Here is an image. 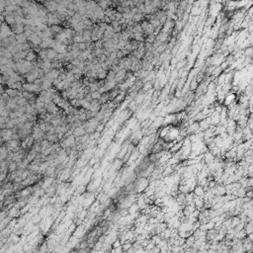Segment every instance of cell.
I'll return each mask as SVG.
<instances>
[{
	"label": "cell",
	"instance_id": "obj_1",
	"mask_svg": "<svg viewBox=\"0 0 253 253\" xmlns=\"http://www.w3.org/2000/svg\"><path fill=\"white\" fill-rule=\"evenodd\" d=\"M0 55H1V57H5V58H8V59H13V55L6 48H1Z\"/></svg>",
	"mask_w": 253,
	"mask_h": 253
},
{
	"label": "cell",
	"instance_id": "obj_2",
	"mask_svg": "<svg viewBox=\"0 0 253 253\" xmlns=\"http://www.w3.org/2000/svg\"><path fill=\"white\" fill-rule=\"evenodd\" d=\"M16 41H17L19 44H21V45H26V44H28V38H27V36L24 34H20V35H16Z\"/></svg>",
	"mask_w": 253,
	"mask_h": 253
},
{
	"label": "cell",
	"instance_id": "obj_3",
	"mask_svg": "<svg viewBox=\"0 0 253 253\" xmlns=\"http://www.w3.org/2000/svg\"><path fill=\"white\" fill-rule=\"evenodd\" d=\"M57 56H58V53H57V52H56L53 49H50V50H48V58H49V60H50V62L56 60Z\"/></svg>",
	"mask_w": 253,
	"mask_h": 253
},
{
	"label": "cell",
	"instance_id": "obj_4",
	"mask_svg": "<svg viewBox=\"0 0 253 253\" xmlns=\"http://www.w3.org/2000/svg\"><path fill=\"white\" fill-rule=\"evenodd\" d=\"M25 59H26V60H28V62H34L35 59H37V56H36V53H35L34 51L31 50V51L28 52V55H27V56H26V58H25Z\"/></svg>",
	"mask_w": 253,
	"mask_h": 253
},
{
	"label": "cell",
	"instance_id": "obj_5",
	"mask_svg": "<svg viewBox=\"0 0 253 253\" xmlns=\"http://www.w3.org/2000/svg\"><path fill=\"white\" fill-rule=\"evenodd\" d=\"M89 95H90V97H91V99H92V100H100V99H101V97H102L101 93H100L99 91H96V92H91Z\"/></svg>",
	"mask_w": 253,
	"mask_h": 253
},
{
	"label": "cell",
	"instance_id": "obj_6",
	"mask_svg": "<svg viewBox=\"0 0 253 253\" xmlns=\"http://www.w3.org/2000/svg\"><path fill=\"white\" fill-rule=\"evenodd\" d=\"M133 247V243L129 241H127L123 243V245H122V248H123V250H124V252H127V251H129L131 248Z\"/></svg>",
	"mask_w": 253,
	"mask_h": 253
},
{
	"label": "cell",
	"instance_id": "obj_7",
	"mask_svg": "<svg viewBox=\"0 0 253 253\" xmlns=\"http://www.w3.org/2000/svg\"><path fill=\"white\" fill-rule=\"evenodd\" d=\"M204 193H205V191L203 190L202 186H199V187H196V188H195V196L201 197Z\"/></svg>",
	"mask_w": 253,
	"mask_h": 253
}]
</instances>
